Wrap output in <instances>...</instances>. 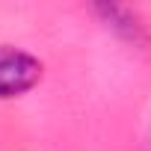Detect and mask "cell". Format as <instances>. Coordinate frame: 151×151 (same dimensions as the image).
Wrapping results in <instances>:
<instances>
[{
  "label": "cell",
  "instance_id": "cell-1",
  "mask_svg": "<svg viewBox=\"0 0 151 151\" xmlns=\"http://www.w3.org/2000/svg\"><path fill=\"white\" fill-rule=\"evenodd\" d=\"M45 74V65L12 45H0V98H18L30 92Z\"/></svg>",
  "mask_w": 151,
  "mask_h": 151
},
{
  "label": "cell",
  "instance_id": "cell-2",
  "mask_svg": "<svg viewBox=\"0 0 151 151\" xmlns=\"http://www.w3.org/2000/svg\"><path fill=\"white\" fill-rule=\"evenodd\" d=\"M95 12H98V15L104 18V24H107L116 36H122L124 42H130V45H136V47L148 45V30H145V24L139 21V15H136L133 9L116 6V3H98Z\"/></svg>",
  "mask_w": 151,
  "mask_h": 151
}]
</instances>
